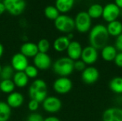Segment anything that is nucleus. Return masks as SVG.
<instances>
[{"label":"nucleus","instance_id":"f257e3e1","mask_svg":"<svg viewBox=\"0 0 122 121\" xmlns=\"http://www.w3.org/2000/svg\"><path fill=\"white\" fill-rule=\"evenodd\" d=\"M109 38L107 26L103 24L95 25L89 32V41L90 46L96 49H102L107 45Z\"/></svg>","mask_w":122,"mask_h":121},{"label":"nucleus","instance_id":"f03ea898","mask_svg":"<svg viewBox=\"0 0 122 121\" xmlns=\"http://www.w3.org/2000/svg\"><path fill=\"white\" fill-rule=\"evenodd\" d=\"M29 95L31 99L42 103L47 97V85L42 79H36L29 88Z\"/></svg>","mask_w":122,"mask_h":121},{"label":"nucleus","instance_id":"7ed1b4c3","mask_svg":"<svg viewBox=\"0 0 122 121\" xmlns=\"http://www.w3.org/2000/svg\"><path fill=\"white\" fill-rule=\"evenodd\" d=\"M74 61L67 57H61L53 63V71L59 77H68L74 71Z\"/></svg>","mask_w":122,"mask_h":121},{"label":"nucleus","instance_id":"20e7f679","mask_svg":"<svg viewBox=\"0 0 122 121\" xmlns=\"http://www.w3.org/2000/svg\"><path fill=\"white\" fill-rule=\"evenodd\" d=\"M54 26L58 31L69 34L75 29L74 19L67 15H59L54 20Z\"/></svg>","mask_w":122,"mask_h":121},{"label":"nucleus","instance_id":"39448f33","mask_svg":"<svg viewBox=\"0 0 122 121\" xmlns=\"http://www.w3.org/2000/svg\"><path fill=\"white\" fill-rule=\"evenodd\" d=\"M75 29L80 33H86L91 29L92 18L86 11L79 12L75 19Z\"/></svg>","mask_w":122,"mask_h":121},{"label":"nucleus","instance_id":"423d86ee","mask_svg":"<svg viewBox=\"0 0 122 121\" xmlns=\"http://www.w3.org/2000/svg\"><path fill=\"white\" fill-rule=\"evenodd\" d=\"M6 11L13 16H19L26 8L25 0H3Z\"/></svg>","mask_w":122,"mask_h":121},{"label":"nucleus","instance_id":"0eeeda50","mask_svg":"<svg viewBox=\"0 0 122 121\" xmlns=\"http://www.w3.org/2000/svg\"><path fill=\"white\" fill-rule=\"evenodd\" d=\"M73 83L68 77H59L53 83V88L58 94L64 95L69 93L72 89Z\"/></svg>","mask_w":122,"mask_h":121},{"label":"nucleus","instance_id":"6e6552de","mask_svg":"<svg viewBox=\"0 0 122 121\" xmlns=\"http://www.w3.org/2000/svg\"><path fill=\"white\" fill-rule=\"evenodd\" d=\"M120 15V9L115 3H109L103 8L102 17L108 23L117 20Z\"/></svg>","mask_w":122,"mask_h":121},{"label":"nucleus","instance_id":"1a4fd4ad","mask_svg":"<svg viewBox=\"0 0 122 121\" xmlns=\"http://www.w3.org/2000/svg\"><path fill=\"white\" fill-rule=\"evenodd\" d=\"M42 107L47 113H55L61 110L62 103L61 100L56 96H49L42 102Z\"/></svg>","mask_w":122,"mask_h":121},{"label":"nucleus","instance_id":"9d476101","mask_svg":"<svg viewBox=\"0 0 122 121\" xmlns=\"http://www.w3.org/2000/svg\"><path fill=\"white\" fill-rule=\"evenodd\" d=\"M99 58L98 50L92 46H86L83 48L81 60L84 62L86 65L92 66L97 62Z\"/></svg>","mask_w":122,"mask_h":121},{"label":"nucleus","instance_id":"9b49d317","mask_svg":"<svg viewBox=\"0 0 122 121\" xmlns=\"http://www.w3.org/2000/svg\"><path fill=\"white\" fill-rule=\"evenodd\" d=\"M34 66L38 69L41 71H45L49 69L52 63L51 57L46 53H40L39 52L34 57Z\"/></svg>","mask_w":122,"mask_h":121},{"label":"nucleus","instance_id":"f8f14e48","mask_svg":"<svg viewBox=\"0 0 122 121\" xmlns=\"http://www.w3.org/2000/svg\"><path fill=\"white\" fill-rule=\"evenodd\" d=\"M100 76L99 70L94 66L86 67V68L81 72V80L86 84H93L96 83Z\"/></svg>","mask_w":122,"mask_h":121},{"label":"nucleus","instance_id":"ddd939ff","mask_svg":"<svg viewBox=\"0 0 122 121\" xmlns=\"http://www.w3.org/2000/svg\"><path fill=\"white\" fill-rule=\"evenodd\" d=\"M11 66L16 72L24 71L26 68L29 66L28 58L21 53H16L11 58Z\"/></svg>","mask_w":122,"mask_h":121},{"label":"nucleus","instance_id":"4468645a","mask_svg":"<svg viewBox=\"0 0 122 121\" xmlns=\"http://www.w3.org/2000/svg\"><path fill=\"white\" fill-rule=\"evenodd\" d=\"M103 121H122V108L112 107L106 109L102 115Z\"/></svg>","mask_w":122,"mask_h":121},{"label":"nucleus","instance_id":"2eb2a0df","mask_svg":"<svg viewBox=\"0 0 122 121\" xmlns=\"http://www.w3.org/2000/svg\"><path fill=\"white\" fill-rule=\"evenodd\" d=\"M83 48L81 44L76 41H71L66 49L67 55L69 58L74 61L81 58Z\"/></svg>","mask_w":122,"mask_h":121},{"label":"nucleus","instance_id":"dca6fc26","mask_svg":"<svg viewBox=\"0 0 122 121\" xmlns=\"http://www.w3.org/2000/svg\"><path fill=\"white\" fill-rule=\"evenodd\" d=\"M20 53L26 58H34L39 53L37 45L33 42H26L21 46Z\"/></svg>","mask_w":122,"mask_h":121},{"label":"nucleus","instance_id":"f3484780","mask_svg":"<svg viewBox=\"0 0 122 121\" xmlns=\"http://www.w3.org/2000/svg\"><path fill=\"white\" fill-rule=\"evenodd\" d=\"M24 101V96L21 93L14 91L9 94L6 99V103L11 108H16L23 104Z\"/></svg>","mask_w":122,"mask_h":121},{"label":"nucleus","instance_id":"a211bd4d","mask_svg":"<svg viewBox=\"0 0 122 121\" xmlns=\"http://www.w3.org/2000/svg\"><path fill=\"white\" fill-rule=\"evenodd\" d=\"M117 53V50L114 46L107 45L103 48H102L101 56L102 59L105 61H114Z\"/></svg>","mask_w":122,"mask_h":121},{"label":"nucleus","instance_id":"6ab92c4d","mask_svg":"<svg viewBox=\"0 0 122 121\" xmlns=\"http://www.w3.org/2000/svg\"><path fill=\"white\" fill-rule=\"evenodd\" d=\"M71 40L68 39L66 36H62L56 38L53 44V47L54 50L57 52H63L66 51Z\"/></svg>","mask_w":122,"mask_h":121},{"label":"nucleus","instance_id":"aec40b11","mask_svg":"<svg viewBox=\"0 0 122 121\" xmlns=\"http://www.w3.org/2000/svg\"><path fill=\"white\" fill-rule=\"evenodd\" d=\"M12 81L15 86L21 88L27 86L29 83V78L27 77L24 71H17L14 74Z\"/></svg>","mask_w":122,"mask_h":121},{"label":"nucleus","instance_id":"412c9836","mask_svg":"<svg viewBox=\"0 0 122 121\" xmlns=\"http://www.w3.org/2000/svg\"><path fill=\"white\" fill-rule=\"evenodd\" d=\"M109 36L117 37L122 34V23L119 21H114L109 22L107 26Z\"/></svg>","mask_w":122,"mask_h":121},{"label":"nucleus","instance_id":"4be33fe9","mask_svg":"<svg viewBox=\"0 0 122 121\" xmlns=\"http://www.w3.org/2000/svg\"><path fill=\"white\" fill-rule=\"evenodd\" d=\"M74 4V0H56L55 6L59 12L66 13L69 11Z\"/></svg>","mask_w":122,"mask_h":121},{"label":"nucleus","instance_id":"5701e85b","mask_svg":"<svg viewBox=\"0 0 122 121\" xmlns=\"http://www.w3.org/2000/svg\"><path fill=\"white\" fill-rule=\"evenodd\" d=\"M109 87L113 93L122 94V77L117 76L113 78L109 81Z\"/></svg>","mask_w":122,"mask_h":121},{"label":"nucleus","instance_id":"b1692460","mask_svg":"<svg viewBox=\"0 0 122 121\" xmlns=\"http://www.w3.org/2000/svg\"><path fill=\"white\" fill-rule=\"evenodd\" d=\"M103 6L99 4H94L91 5L86 11L92 19H98L102 16Z\"/></svg>","mask_w":122,"mask_h":121},{"label":"nucleus","instance_id":"393cba45","mask_svg":"<svg viewBox=\"0 0 122 121\" xmlns=\"http://www.w3.org/2000/svg\"><path fill=\"white\" fill-rule=\"evenodd\" d=\"M11 109L6 102L0 101V121H8L10 118Z\"/></svg>","mask_w":122,"mask_h":121},{"label":"nucleus","instance_id":"a878e982","mask_svg":"<svg viewBox=\"0 0 122 121\" xmlns=\"http://www.w3.org/2000/svg\"><path fill=\"white\" fill-rule=\"evenodd\" d=\"M15 85L11 79L9 80H2L0 82V90L2 93L10 94L14 92L15 88Z\"/></svg>","mask_w":122,"mask_h":121},{"label":"nucleus","instance_id":"bb28decb","mask_svg":"<svg viewBox=\"0 0 122 121\" xmlns=\"http://www.w3.org/2000/svg\"><path fill=\"white\" fill-rule=\"evenodd\" d=\"M44 15L45 16L50 20H55L60 14L59 10L56 6H48L44 9Z\"/></svg>","mask_w":122,"mask_h":121},{"label":"nucleus","instance_id":"cd10ccee","mask_svg":"<svg viewBox=\"0 0 122 121\" xmlns=\"http://www.w3.org/2000/svg\"><path fill=\"white\" fill-rule=\"evenodd\" d=\"M14 69L11 67V66L7 65V66H4V67H2L1 68V71L0 73V76L2 80H9L13 78L14 76Z\"/></svg>","mask_w":122,"mask_h":121},{"label":"nucleus","instance_id":"c85d7f7f","mask_svg":"<svg viewBox=\"0 0 122 121\" xmlns=\"http://www.w3.org/2000/svg\"><path fill=\"white\" fill-rule=\"evenodd\" d=\"M36 45H37V47H38L39 52H40V53H47V52H48V51L49 50V48H50V43L46 39H40Z\"/></svg>","mask_w":122,"mask_h":121},{"label":"nucleus","instance_id":"c756f323","mask_svg":"<svg viewBox=\"0 0 122 121\" xmlns=\"http://www.w3.org/2000/svg\"><path fill=\"white\" fill-rule=\"evenodd\" d=\"M24 73L29 78H35L38 76L39 70L34 66L29 65L24 70Z\"/></svg>","mask_w":122,"mask_h":121},{"label":"nucleus","instance_id":"7c9ffc66","mask_svg":"<svg viewBox=\"0 0 122 121\" xmlns=\"http://www.w3.org/2000/svg\"><path fill=\"white\" fill-rule=\"evenodd\" d=\"M74 70H76L77 71L82 72L86 68V64L84 63V62L83 61H81V59H79V60L74 61Z\"/></svg>","mask_w":122,"mask_h":121},{"label":"nucleus","instance_id":"2f4dec72","mask_svg":"<svg viewBox=\"0 0 122 121\" xmlns=\"http://www.w3.org/2000/svg\"><path fill=\"white\" fill-rule=\"evenodd\" d=\"M26 121H44V118L37 113H32L27 117Z\"/></svg>","mask_w":122,"mask_h":121},{"label":"nucleus","instance_id":"473e14b6","mask_svg":"<svg viewBox=\"0 0 122 121\" xmlns=\"http://www.w3.org/2000/svg\"><path fill=\"white\" fill-rule=\"evenodd\" d=\"M39 107V103L35 100L31 99V101L28 103V108L29 109V111H31L32 112L36 111L38 110Z\"/></svg>","mask_w":122,"mask_h":121},{"label":"nucleus","instance_id":"72a5a7b5","mask_svg":"<svg viewBox=\"0 0 122 121\" xmlns=\"http://www.w3.org/2000/svg\"><path fill=\"white\" fill-rule=\"evenodd\" d=\"M114 46L117 48V51L122 52V34L117 37Z\"/></svg>","mask_w":122,"mask_h":121},{"label":"nucleus","instance_id":"f704fd0d","mask_svg":"<svg viewBox=\"0 0 122 121\" xmlns=\"http://www.w3.org/2000/svg\"><path fill=\"white\" fill-rule=\"evenodd\" d=\"M114 62L117 66H118L119 68H122V52L117 53Z\"/></svg>","mask_w":122,"mask_h":121},{"label":"nucleus","instance_id":"c9c22d12","mask_svg":"<svg viewBox=\"0 0 122 121\" xmlns=\"http://www.w3.org/2000/svg\"><path fill=\"white\" fill-rule=\"evenodd\" d=\"M44 121H61L59 118L55 116H49L46 118H44Z\"/></svg>","mask_w":122,"mask_h":121},{"label":"nucleus","instance_id":"e433bc0d","mask_svg":"<svg viewBox=\"0 0 122 121\" xmlns=\"http://www.w3.org/2000/svg\"><path fill=\"white\" fill-rule=\"evenodd\" d=\"M5 11H6V9H5V6L3 4V2H0V15H1Z\"/></svg>","mask_w":122,"mask_h":121},{"label":"nucleus","instance_id":"4c0bfd02","mask_svg":"<svg viewBox=\"0 0 122 121\" xmlns=\"http://www.w3.org/2000/svg\"><path fill=\"white\" fill-rule=\"evenodd\" d=\"M115 4L119 9H122V0H115Z\"/></svg>","mask_w":122,"mask_h":121},{"label":"nucleus","instance_id":"58836bf2","mask_svg":"<svg viewBox=\"0 0 122 121\" xmlns=\"http://www.w3.org/2000/svg\"><path fill=\"white\" fill-rule=\"evenodd\" d=\"M4 53V46L3 45L0 43V58H1V56H3Z\"/></svg>","mask_w":122,"mask_h":121},{"label":"nucleus","instance_id":"ea45409f","mask_svg":"<svg viewBox=\"0 0 122 121\" xmlns=\"http://www.w3.org/2000/svg\"><path fill=\"white\" fill-rule=\"evenodd\" d=\"M66 36L68 37V39H69V40H71V39H73L74 35H73V34H72V33H69V34H68V35H67Z\"/></svg>","mask_w":122,"mask_h":121},{"label":"nucleus","instance_id":"a19ab883","mask_svg":"<svg viewBox=\"0 0 122 121\" xmlns=\"http://www.w3.org/2000/svg\"><path fill=\"white\" fill-rule=\"evenodd\" d=\"M1 68H2V67H1V65H0V73H1Z\"/></svg>","mask_w":122,"mask_h":121}]
</instances>
